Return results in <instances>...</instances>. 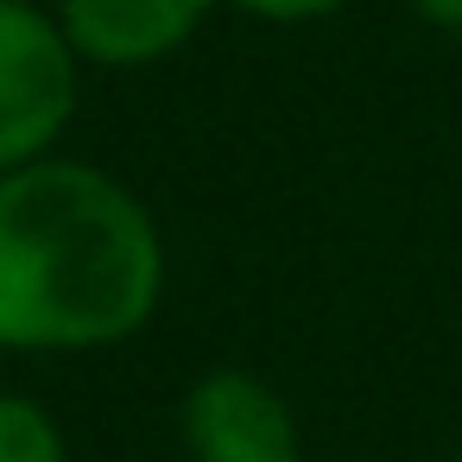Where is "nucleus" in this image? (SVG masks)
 <instances>
[{"label":"nucleus","mask_w":462,"mask_h":462,"mask_svg":"<svg viewBox=\"0 0 462 462\" xmlns=\"http://www.w3.org/2000/svg\"><path fill=\"white\" fill-rule=\"evenodd\" d=\"M152 216L96 165L32 159L0 178V342L96 348L159 304Z\"/></svg>","instance_id":"obj_1"},{"label":"nucleus","mask_w":462,"mask_h":462,"mask_svg":"<svg viewBox=\"0 0 462 462\" xmlns=\"http://www.w3.org/2000/svg\"><path fill=\"white\" fill-rule=\"evenodd\" d=\"M77 102V51L26 0H0V178L32 165Z\"/></svg>","instance_id":"obj_2"},{"label":"nucleus","mask_w":462,"mask_h":462,"mask_svg":"<svg viewBox=\"0 0 462 462\" xmlns=\"http://www.w3.org/2000/svg\"><path fill=\"white\" fill-rule=\"evenodd\" d=\"M184 437L197 462H298L291 411L247 374H209L184 405Z\"/></svg>","instance_id":"obj_3"},{"label":"nucleus","mask_w":462,"mask_h":462,"mask_svg":"<svg viewBox=\"0 0 462 462\" xmlns=\"http://www.w3.org/2000/svg\"><path fill=\"white\" fill-rule=\"evenodd\" d=\"M209 0H64V39L89 64H152L190 39Z\"/></svg>","instance_id":"obj_4"},{"label":"nucleus","mask_w":462,"mask_h":462,"mask_svg":"<svg viewBox=\"0 0 462 462\" xmlns=\"http://www.w3.org/2000/svg\"><path fill=\"white\" fill-rule=\"evenodd\" d=\"M0 462H64V443L51 430V418L32 399L0 393Z\"/></svg>","instance_id":"obj_5"},{"label":"nucleus","mask_w":462,"mask_h":462,"mask_svg":"<svg viewBox=\"0 0 462 462\" xmlns=\"http://www.w3.org/2000/svg\"><path fill=\"white\" fill-rule=\"evenodd\" d=\"M241 7H254V14H266V20H310V14L342 7V0H241Z\"/></svg>","instance_id":"obj_6"},{"label":"nucleus","mask_w":462,"mask_h":462,"mask_svg":"<svg viewBox=\"0 0 462 462\" xmlns=\"http://www.w3.org/2000/svg\"><path fill=\"white\" fill-rule=\"evenodd\" d=\"M430 20H462V0H418Z\"/></svg>","instance_id":"obj_7"}]
</instances>
